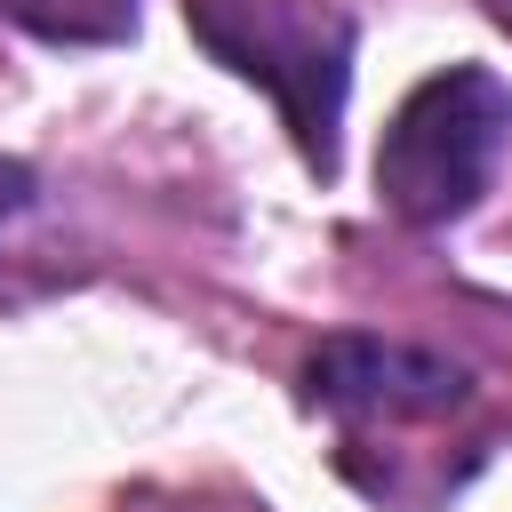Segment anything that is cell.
<instances>
[{"instance_id":"4","label":"cell","mask_w":512,"mask_h":512,"mask_svg":"<svg viewBox=\"0 0 512 512\" xmlns=\"http://www.w3.org/2000/svg\"><path fill=\"white\" fill-rule=\"evenodd\" d=\"M8 24L40 40H120L136 32V0H0Z\"/></svg>"},{"instance_id":"6","label":"cell","mask_w":512,"mask_h":512,"mask_svg":"<svg viewBox=\"0 0 512 512\" xmlns=\"http://www.w3.org/2000/svg\"><path fill=\"white\" fill-rule=\"evenodd\" d=\"M504 8H512V0H504Z\"/></svg>"},{"instance_id":"1","label":"cell","mask_w":512,"mask_h":512,"mask_svg":"<svg viewBox=\"0 0 512 512\" xmlns=\"http://www.w3.org/2000/svg\"><path fill=\"white\" fill-rule=\"evenodd\" d=\"M512 152V88L488 64H448L392 112L376 144V200L400 224H456Z\"/></svg>"},{"instance_id":"5","label":"cell","mask_w":512,"mask_h":512,"mask_svg":"<svg viewBox=\"0 0 512 512\" xmlns=\"http://www.w3.org/2000/svg\"><path fill=\"white\" fill-rule=\"evenodd\" d=\"M24 208H32V168L0 160V224H8V216H24Z\"/></svg>"},{"instance_id":"3","label":"cell","mask_w":512,"mask_h":512,"mask_svg":"<svg viewBox=\"0 0 512 512\" xmlns=\"http://www.w3.org/2000/svg\"><path fill=\"white\" fill-rule=\"evenodd\" d=\"M472 376L440 352L416 344H376V336H328L312 352V400L352 424H408V416H448L464 408Z\"/></svg>"},{"instance_id":"2","label":"cell","mask_w":512,"mask_h":512,"mask_svg":"<svg viewBox=\"0 0 512 512\" xmlns=\"http://www.w3.org/2000/svg\"><path fill=\"white\" fill-rule=\"evenodd\" d=\"M184 24L216 64H232L280 104L296 152L328 176L352 88V16L336 0H184Z\"/></svg>"}]
</instances>
